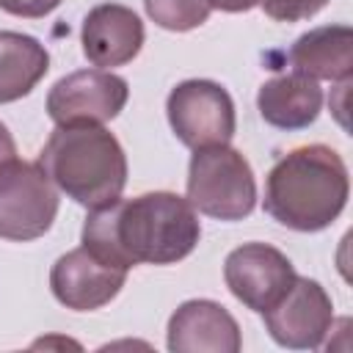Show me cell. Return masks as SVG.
Wrapping results in <instances>:
<instances>
[{
    "mask_svg": "<svg viewBox=\"0 0 353 353\" xmlns=\"http://www.w3.org/2000/svg\"><path fill=\"white\" fill-rule=\"evenodd\" d=\"M201 223L193 204L171 190H152L135 199H116L88 212L83 248L110 268L174 265L193 254Z\"/></svg>",
    "mask_w": 353,
    "mask_h": 353,
    "instance_id": "obj_1",
    "label": "cell"
},
{
    "mask_svg": "<svg viewBox=\"0 0 353 353\" xmlns=\"http://www.w3.org/2000/svg\"><path fill=\"white\" fill-rule=\"evenodd\" d=\"M350 176L342 154L325 143H306L273 163L265 176V212L295 232L328 229L345 210Z\"/></svg>",
    "mask_w": 353,
    "mask_h": 353,
    "instance_id": "obj_2",
    "label": "cell"
},
{
    "mask_svg": "<svg viewBox=\"0 0 353 353\" xmlns=\"http://www.w3.org/2000/svg\"><path fill=\"white\" fill-rule=\"evenodd\" d=\"M39 165L66 199L88 210L121 199L127 185V154L102 124H55Z\"/></svg>",
    "mask_w": 353,
    "mask_h": 353,
    "instance_id": "obj_3",
    "label": "cell"
},
{
    "mask_svg": "<svg viewBox=\"0 0 353 353\" xmlns=\"http://www.w3.org/2000/svg\"><path fill=\"white\" fill-rule=\"evenodd\" d=\"M188 201L207 218L243 221L256 204L251 163L229 143L193 149L188 165Z\"/></svg>",
    "mask_w": 353,
    "mask_h": 353,
    "instance_id": "obj_4",
    "label": "cell"
},
{
    "mask_svg": "<svg viewBox=\"0 0 353 353\" xmlns=\"http://www.w3.org/2000/svg\"><path fill=\"white\" fill-rule=\"evenodd\" d=\"M61 199L39 163L11 157L0 163V237L28 243L52 229Z\"/></svg>",
    "mask_w": 353,
    "mask_h": 353,
    "instance_id": "obj_5",
    "label": "cell"
},
{
    "mask_svg": "<svg viewBox=\"0 0 353 353\" xmlns=\"http://www.w3.org/2000/svg\"><path fill=\"white\" fill-rule=\"evenodd\" d=\"M165 113L174 135L188 149L229 143L237 130L229 91L221 83L204 77L176 83L165 99Z\"/></svg>",
    "mask_w": 353,
    "mask_h": 353,
    "instance_id": "obj_6",
    "label": "cell"
},
{
    "mask_svg": "<svg viewBox=\"0 0 353 353\" xmlns=\"http://www.w3.org/2000/svg\"><path fill=\"white\" fill-rule=\"evenodd\" d=\"M265 331L290 350H317L334 325V301L309 276H295L292 287L262 312Z\"/></svg>",
    "mask_w": 353,
    "mask_h": 353,
    "instance_id": "obj_7",
    "label": "cell"
},
{
    "mask_svg": "<svg viewBox=\"0 0 353 353\" xmlns=\"http://www.w3.org/2000/svg\"><path fill=\"white\" fill-rule=\"evenodd\" d=\"M130 99V85L110 69H77L61 77L47 94V116L55 124H105Z\"/></svg>",
    "mask_w": 353,
    "mask_h": 353,
    "instance_id": "obj_8",
    "label": "cell"
},
{
    "mask_svg": "<svg viewBox=\"0 0 353 353\" xmlns=\"http://www.w3.org/2000/svg\"><path fill=\"white\" fill-rule=\"evenodd\" d=\"M295 268L276 245L243 243L229 251L223 262V281L229 292L251 312L270 309L295 281Z\"/></svg>",
    "mask_w": 353,
    "mask_h": 353,
    "instance_id": "obj_9",
    "label": "cell"
},
{
    "mask_svg": "<svg viewBox=\"0 0 353 353\" xmlns=\"http://www.w3.org/2000/svg\"><path fill=\"white\" fill-rule=\"evenodd\" d=\"M127 281V270L110 268L88 248L61 254L50 270V290L55 301L74 312H94L110 303Z\"/></svg>",
    "mask_w": 353,
    "mask_h": 353,
    "instance_id": "obj_10",
    "label": "cell"
},
{
    "mask_svg": "<svg viewBox=\"0 0 353 353\" xmlns=\"http://www.w3.org/2000/svg\"><path fill=\"white\" fill-rule=\"evenodd\" d=\"M165 345L174 353H237L243 336L226 306L210 298H193L179 303L168 317Z\"/></svg>",
    "mask_w": 353,
    "mask_h": 353,
    "instance_id": "obj_11",
    "label": "cell"
},
{
    "mask_svg": "<svg viewBox=\"0 0 353 353\" xmlns=\"http://www.w3.org/2000/svg\"><path fill=\"white\" fill-rule=\"evenodd\" d=\"M143 39H146V30L141 17L121 3L94 6L85 14L83 30H80L83 55L97 69H113V66L130 63L141 52Z\"/></svg>",
    "mask_w": 353,
    "mask_h": 353,
    "instance_id": "obj_12",
    "label": "cell"
},
{
    "mask_svg": "<svg viewBox=\"0 0 353 353\" xmlns=\"http://www.w3.org/2000/svg\"><path fill=\"white\" fill-rule=\"evenodd\" d=\"M292 72L312 80L342 83L353 74V30L347 25H323L298 36L287 52Z\"/></svg>",
    "mask_w": 353,
    "mask_h": 353,
    "instance_id": "obj_13",
    "label": "cell"
},
{
    "mask_svg": "<svg viewBox=\"0 0 353 353\" xmlns=\"http://www.w3.org/2000/svg\"><path fill=\"white\" fill-rule=\"evenodd\" d=\"M259 116L276 130H303L317 121L323 110V88L317 80L298 72L270 77L256 94Z\"/></svg>",
    "mask_w": 353,
    "mask_h": 353,
    "instance_id": "obj_14",
    "label": "cell"
},
{
    "mask_svg": "<svg viewBox=\"0 0 353 353\" xmlns=\"http://www.w3.org/2000/svg\"><path fill=\"white\" fill-rule=\"evenodd\" d=\"M50 69L47 47L19 30H0V105L28 97Z\"/></svg>",
    "mask_w": 353,
    "mask_h": 353,
    "instance_id": "obj_15",
    "label": "cell"
},
{
    "mask_svg": "<svg viewBox=\"0 0 353 353\" xmlns=\"http://www.w3.org/2000/svg\"><path fill=\"white\" fill-rule=\"evenodd\" d=\"M143 8L154 25L174 33H185L204 25L212 11L207 0H143Z\"/></svg>",
    "mask_w": 353,
    "mask_h": 353,
    "instance_id": "obj_16",
    "label": "cell"
},
{
    "mask_svg": "<svg viewBox=\"0 0 353 353\" xmlns=\"http://www.w3.org/2000/svg\"><path fill=\"white\" fill-rule=\"evenodd\" d=\"M328 0H259L262 11L276 22H301L325 8Z\"/></svg>",
    "mask_w": 353,
    "mask_h": 353,
    "instance_id": "obj_17",
    "label": "cell"
},
{
    "mask_svg": "<svg viewBox=\"0 0 353 353\" xmlns=\"http://www.w3.org/2000/svg\"><path fill=\"white\" fill-rule=\"evenodd\" d=\"M58 6H61V0H0V8L6 14L25 17V19H41V17L52 14Z\"/></svg>",
    "mask_w": 353,
    "mask_h": 353,
    "instance_id": "obj_18",
    "label": "cell"
},
{
    "mask_svg": "<svg viewBox=\"0 0 353 353\" xmlns=\"http://www.w3.org/2000/svg\"><path fill=\"white\" fill-rule=\"evenodd\" d=\"M210 8H218V11H226V14H243V11H251L254 6H259V0H207Z\"/></svg>",
    "mask_w": 353,
    "mask_h": 353,
    "instance_id": "obj_19",
    "label": "cell"
},
{
    "mask_svg": "<svg viewBox=\"0 0 353 353\" xmlns=\"http://www.w3.org/2000/svg\"><path fill=\"white\" fill-rule=\"evenodd\" d=\"M17 157V143H14V135L8 132V127L0 121V163Z\"/></svg>",
    "mask_w": 353,
    "mask_h": 353,
    "instance_id": "obj_20",
    "label": "cell"
}]
</instances>
